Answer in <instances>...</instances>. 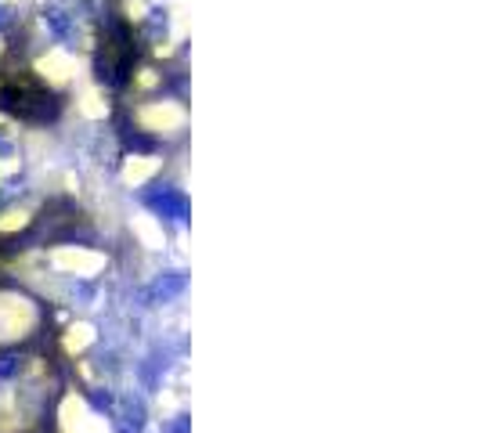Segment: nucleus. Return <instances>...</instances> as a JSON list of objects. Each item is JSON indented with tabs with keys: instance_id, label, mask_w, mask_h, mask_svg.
Returning a JSON list of instances; mask_svg holds the SVG:
<instances>
[{
	"instance_id": "f257e3e1",
	"label": "nucleus",
	"mask_w": 480,
	"mask_h": 433,
	"mask_svg": "<svg viewBox=\"0 0 480 433\" xmlns=\"http://www.w3.org/2000/svg\"><path fill=\"white\" fill-rule=\"evenodd\" d=\"M0 101H4L8 108H15L18 116H29V119H47V116H54V108H58L47 90L33 87V83L8 87L4 94H0Z\"/></svg>"
}]
</instances>
